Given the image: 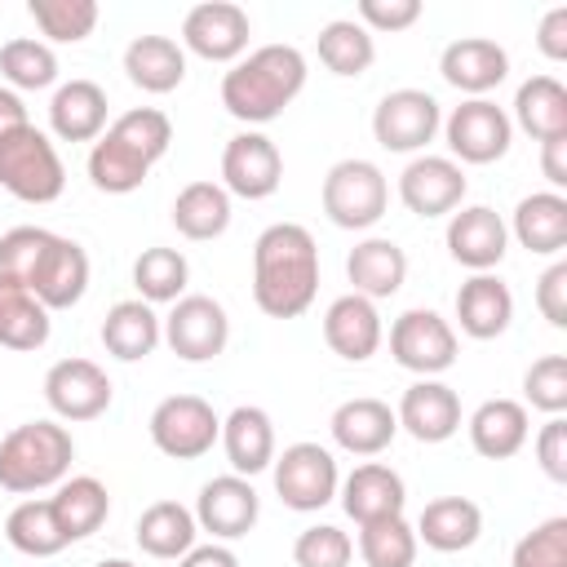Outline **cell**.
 I'll return each mask as SVG.
<instances>
[{"label":"cell","mask_w":567,"mask_h":567,"mask_svg":"<svg viewBox=\"0 0 567 567\" xmlns=\"http://www.w3.org/2000/svg\"><path fill=\"white\" fill-rule=\"evenodd\" d=\"M319 292V248L297 221H275L252 244V301L270 319H297Z\"/></svg>","instance_id":"cell-1"},{"label":"cell","mask_w":567,"mask_h":567,"mask_svg":"<svg viewBox=\"0 0 567 567\" xmlns=\"http://www.w3.org/2000/svg\"><path fill=\"white\" fill-rule=\"evenodd\" d=\"M306 89V58L292 44H261L221 75V106L239 124H270Z\"/></svg>","instance_id":"cell-2"},{"label":"cell","mask_w":567,"mask_h":567,"mask_svg":"<svg viewBox=\"0 0 567 567\" xmlns=\"http://www.w3.org/2000/svg\"><path fill=\"white\" fill-rule=\"evenodd\" d=\"M71 461H75V443H71L66 425H58V421L13 425L0 439V487L18 492V496L53 487L66 478Z\"/></svg>","instance_id":"cell-3"},{"label":"cell","mask_w":567,"mask_h":567,"mask_svg":"<svg viewBox=\"0 0 567 567\" xmlns=\"http://www.w3.org/2000/svg\"><path fill=\"white\" fill-rule=\"evenodd\" d=\"M0 186L22 204H53L66 186L58 146L31 120L0 137Z\"/></svg>","instance_id":"cell-4"},{"label":"cell","mask_w":567,"mask_h":567,"mask_svg":"<svg viewBox=\"0 0 567 567\" xmlns=\"http://www.w3.org/2000/svg\"><path fill=\"white\" fill-rule=\"evenodd\" d=\"M390 182L372 159H337L323 177V213L341 230H368L385 217Z\"/></svg>","instance_id":"cell-5"},{"label":"cell","mask_w":567,"mask_h":567,"mask_svg":"<svg viewBox=\"0 0 567 567\" xmlns=\"http://www.w3.org/2000/svg\"><path fill=\"white\" fill-rule=\"evenodd\" d=\"M221 434V416L199 394H168L151 412V443L173 461H195L213 452Z\"/></svg>","instance_id":"cell-6"},{"label":"cell","mask_w":567,"mask_h":567,"mask_svg":"<svg viewBox=\"0 0 567 567\" xmlns=\"http://www.w3.org/2000/svg\"><path fill=\"white\" fill-rule=\"evenodd\" d=\"M270 465H275V492H279V501L288 509H297V514L323 509L337 496V487H341L337 461L319 443H292Z\"/></svg>","instance_id":"cell-7"},{"label":"cell","mask_w":567,"mask_h":567,"mask_svg":"<svg viewBox=\"0 0 567 567\" xmlns=\"http://www.w3.org/2000/svg\"><path fill=\"white\" fill-rule=\"evenodd\" d=\"M390 354L416 377H439L456 363V332L439 310L416 306L390 323Z\"/></svg>","instance_id":"cell-8"},{"label":"cell","mask_w":567,"mask_h":567,"mask_svg":"<svg viewBox=\"0 0 567 567\" xmlns=\"http://www.w3.org/2000/svg\"><path fill=\"white\" fill-rule=\"evenodd\" d=\"M164 341L177 359L186 363H208L226 350L230 341V319L221 310V301L204 297V292H186L173 301L168 319H164Z\"/></svg>","instance_id":"cell-9"},{"label":"cell","mask_w":567,"mask_h":567,"mask_svg":"<svg viewBox=\"0 0 567 567\" xmlns=\"http://www.w3.org/2000/svg\"><path fill=\"white\" fill-rule=\"evenodd\" d=\"M439 128H443V111L425 89H394L372 111V137L394 155L421 151L425 142H434Z\"/></svg>","instance_id":"cell-10"},{"label":"cell","mask_w":567,"mask_h":567,"mask_svg":"<svg viewBox=\"0 0 567 567\" xmlns=\"http://www.w3.org/2000/svg\"><path fill=\"white\" fill-rule=\"evenodd\" d=\"M443 133H447V151H452L461 164H496V159L509 151L514 120H509L496 102L470 97V102H461V106L443 120Z\"/></svg>","instance_id":"cell-11"},{"label":"cell","mask_w":567,"mask_h":567,"mask_svg":"<svg viewBox=\"0 0 567 567\" xmlns=\"http://www.w3.org/2000/svg\"><path fill=\"white\" fill-rule=\"evenodd\" d=\"M284 182V155L266 133H235L221 151V190L239 199H266Z\"/></svg>","instance_id":"cell-12"},{"label":"cell","mask_w":567,"mask_h":567,"mask_svg":"<svg viewBox=\"0 0 567 567\" xmlns=\"http://www.w3.org/2000/svg\"><path fill=\"white\" fill-rule=\"evenodd\" d=\"M252 22L230 0H204L182 18V44L204 62H235L248 49Z\"/></svg>","instance_id":"cell-13"},{"label":"cell","mask_w":567,"mask_h":567,"mask_svg":"<svg viewBox=\"0 0 567 567\" xmlns=\"http://www.w3.org/2000/svg\"><path fill=\"white\" fill-rule=\"evenodd\" d=\"M44 399L62 421H93L111 408V377L93 359H58L44 372Z\"/></svg>","instance_id":"cell-14"},{"label":"cell","mask_w":567,"mask_h":567,"mask_svg":"<svg viewBox=\"0 0 567 567\" xmlns=\"http://www.w3.org/2000/svg\"><path fill=\"white\" fill-rule=\"evenodd\" d=\"M399 199L416 217H443L456 213L465 199V173L447 155H416L399 173Z\"/></svg>","instance_id":"cell-15"},{"label":"cell","mask_w":567,"mask_h":567,"mask_svg":"<svg viewBox=\"0 0 567 567\" xmlns=\"http://www.w3.org/2000/svg\"><path fill=\"white\" fill-rule=\"evenodd\" d=\"M190 514H195L199 532H208L217 540H239V536L252 532V523L261 514V501H257V492H252L248 478L221 474V478H208L199 487V501H195Z\"/></svg>","instance_id":"cell-16"},{"label":"cell","mask_w":567,"mask_h":567,"mask_svg":"<svg viewBox=\"0 0 567 567\" xmlns=\"http://www.w3.org/2000/svg\"><path fill=\"white\" fill-rule=\"evenodd\" d=\"M27 288L44 310H71L89 288V252L75 239L53 235V244L44 248V257L31 270Z\"/></svg>","instance_id":"cell-17"},{"label":"cell","mask_w":567,"mask_h":567,"mask_svg":"<svg viewBox=\"0 0 567 567\" xmlns=\"http://www.w3.org/2000/svg\"><path fill=\"white\" fill-rule=\"evenodd\" d=\"M505 244H509V230H505L501 213L487 204H470V208L452 213V221H447V252H452V261H461L474 275H487L492 266H501Z\"/></svg>","instance_id":"cell-18"},{"label":"cell","mask_w":567,"mask_h":567,"mask_svg":"<svg viewBox=\"0 0 567 567\" xmlns=\"http://www.w3.org/2000/svg\"><path fill=\"white\" fill-rule=\"evenodd\" d=\"M394 416H399V430H408L416 443H447L461 430V399L452 385L421 377L416 385L403 390Z\"/></svg>","instance_id":"cell-19"},{"label":"cell","mask_w":567,"mask_h":567,"mask_svg":"<svg viewBox=\"0 0 567 567\" xmlns=\"http://www.w3.org/2000/svg\"><path fill=\"white\" fill-rule=\"evenodd\" d=\"M439 71H443V80L452 89H461L470 97H483L509 75V53L487 35H461V40H452L443 49Z\"/></svg>","instance_id":"cell-20"},{"label":"cell","mask_w":567,"mask_h":567,"mask_svg":"<svg viewBox=\"0 0 567 567\" xmlns=\"http://www.w3.org/2000/svg\"><path fill=\"white\" fill-rule=\"evenodd\" d=\"M328 430H332V443H337L341 452H350V456H377V452H385V447L394 443L399 416H394L390 403L363 394V399H346V403L332 412Z\"/></svg>","instance_id":"cell-21"},{"label":"cell","mask_w":567,"mask_h":567,"mask_svg":"<svg viewBox=\"0 0 567 567\" xmlns=\"http://www.w3.org/2000/svg\"><path fill=\"white\" fill-rule=\"evenodd\" d=\"M221 447H226V461L239 478H252L261 470H270L275 461V421L266 408L257 403H239L226 421H221Z\"/></svg>","instance_id":"cell-22"},{"label":"cell","mask_w":567,"mask_h":567,"mask_svg":"<svg viewBox=\"0 0 567 567\" xmlns=\"http://www.w3.org/2000/svg\"><path fill=\"white\" fill-rule=\"evenodd\" d=\"M323 341L332 346V354L350 359V363H363L377 354L381 346V315H377V301L359 297V292H346L328 306L323 315Z\"/></svg>","instance_id":"cell-23"},{"label":"cell","mask_w":567,"mask_h":567,"mask_svg":"<svg viewBox=\"0 0 567 567\" xmlns=\"http://www.w3.org/2000/svg\"><path fill=\"white\" fill-rule=\"evenodd\" d=\"M408 505V492H403V478L381 465V461H368V465H354L341 483V509L363 527V523H377V518H394L403 514Z\"/></svg>","instance_id":"cell-24"},{"label":"cell","mask_w":567,"mask_h":567,"mask_svg":"<svg viewBox=\"0 0 567 567\" xmlns=\"http://www.w3.org/2000/svg\"><path fill=\"white\" fill-rule=\"evenodd\" d=\"M456 319H461V332L474 337V341H492L509 328L514 319V292L505 279L496 275H470L456 292Z\"/></svg>","instance_id":"cell-25"},{"label":"cell","mask_w":567,"mask_h":567,"mask_svg":"<svg viewBox=\"0 0 567 567\" xmlns=\"http://www.w3.org/2000/svg\"><path fill=\"white\" fill-rule=\"evenodd\" d=\"M346 275L354 284V292L368 297V301L394 297L403 288V279H408V252L394 239H381V235L359 239L350 248V257H346Z\"/></svg>","instance_id":"cell-26"},{"label":"cell","mask_w":567,"mask_h":567,"mask_svg":"<svg viewBox=\"0 0 567 567\" xmlns=\"http://www.w3.org/2000/svg\"><path fill=\"white\" fill-rule=\"evenodd\" d=\"M159 341H164V319H159L142 297L115 301V306L106 310V319H102V346H106V354H115L120 363L146 359Z\"/></svg>","instance_id":"cell-27"},{"label":"cell","mask_w":567,"mask_h":567,"mask_svg":"<svg viewBox=\"0 0 567 567\" xmlns=\"http://www.w3.org/2000/svg\"><path fill=\"white\" fill-rule=\"evenodd\" d=\"M49 128L62 142H97L106 128V89L93 80H71L49 102Z\"/></svg>","instance_id":"cell-28"},{"label":"cell","mask_w":567,"mask_h":567,"mask_svg":"<svg viewBox=\"0 0 567 567\" xmlns=\"http://www.w3.org/2000/svg\"><path fill=\"white\" fill-rule=\"evenodd\" d=\"M412 532H416V540H425L439 554H461V549H470L478 540L483 509L470 496H439V501H430L421 509V518H416Z\"/></svg>","instance_id":"cell-29"},{"label":"cell","mask_w":567,"mask_h":567,"mask_svg":"<svg viewBox=\"0 0 567 567\" xmlns=\"http://www.w3.org/2000/svg\"><path fill=\"white\" fill-rule=\"evenodd\" d=\"M124 71L142 93H173L186 80V49L173 35H137L124 49Z\"/></svg>","instance_id":"cell-30"},{"label":"cell","mask_w":567,"mask_h":567,"mask_svg":"<svg viewBox=\"0 0 567 567\" xmlns=\"http://www.w3.org/2000/svg\"><path fill=\"white\" fill-rule=\"evenodd\" d=\"M527 408L518 399H487L470 416V443L487 461H505L527 443Z\"/></svg>","instance_id":"cell-31"},{"label":"cell","mask_w":567,"mask_h":567,"mask_svg":"<svg viewBox=\"0 0 567 567\" xmlns=\"http://www.w3.org/2000/svg\"><path fill=\"white\" fill-rule=\"evenodd\" d=\"M514 239L536 252V257H554L567 248V199L558 190H536L527 199H518L514 208Z\"/></svg>","instance_id":"cell-32"},{"label":"cell","mask_w":567,"mask_h":567,"mask_svg":"<svg viewBox=\"0 0 567 567\" xmlns=\"http://www.w3.org/2000/svg\"><path fill=\"white\" fill-rule=\"evenodd\" d=\"M49 505H53V518H58L66 545L93 536V532L106 523V514H111V496H106V487H102L93 474L62 478L58 492L49 496Z\"/></svg>","instance_id":"cell-33"},{"label":"cell","mask_w":567,"mask_h":567,"mask_svg":"<svg viewBox=\"0 0 567 567\" xmlns=\"http://www.w3.org/2000/svg\"><path fill=\"white\" fill-rule=\"evenodd\" d=\"M514 120L536 142L567 137V89H563V80H554V75L523 80L518 93H514Z\"/></svg>","instance_id":"cell-34"},{"label":"cell","mask_w":567,"mask_h":567,"mask_svg":"<svg viewBox=\"0 0 567 567\" xmlns=\"http://www.w3.org/2000/svg\"><path fill=\"white\" fill-rule=\"evenodd\" d=\"M195 536H199V523L177 501H155L137 518V545L151 558H182L195 549Z\"/></svg>","instance_id":"cell-35"},{"label":"cell","mask_w":567,"mask_h":567,"mask_svg":"<svg viewBox=\"0 0 567 567\" xmlns=\"http://www.w3.org/2000/svg\"><path fill=\"white\" fill-rule=\"evenodd\" d=\"M49 341V310L31 297L27 284L0 275V346L40 350Z\"/></svg>","instance_id":"cell-36"},{"label":"cell","mask_w":567,"mask_h":567,"mask_svg":"<svg viewBox=\"0 0 567 567\" xmlns=\"http://www.w3.org/2000/svg\"><path fill=\"white\" fill-rule=\"evenodd\" d=\"M173 226L186 239H217L230 226V195L217 182H190L173 199Z\"/></svg>","instance_id":"cell-37"},{"label":"cell","mask_w":567,"mask_h":567,"mask_svg":"<svg viewBox=\"0 0 567 567\" xmlns=\"http://www.w3.org/2000/svg\"><path fill=\"white\" fill-rule=\"evenodd\" d=\"M4 536L27 558H53V554L66 549V536H62L49 501H22V505H13L9 518H4Z\"/></svg>","instance_id":"cell-38"},{"label":"cell","mask_w":567,"mask_h":567,"mask_svg":"<svg viewBox=\"0 0 567 567\" xmlns=\"http://www.w3.org/2000/svg\"><path fill=\"white\" fill-rule=\"evenodd\" d=\"M377 58V44H372V31H363L354 18H332L323 31H319V62L332 71V75H363Z\"/></svg>","instance_id":"cell-39"},{"label":"cell","mask_w":567,"mask_h":567,"mask_svg":"<svg viewBox=\"0 0 567 567\" xmlns=\"http://www.w3.org/2000/svg\"><path fill=\"white\" fill-rule=\"evenodd\" d=\"M186 279H190V266H186V257L177 248H146L133 261V288H137V297L146 306L186 297Z\"/></svg>","instance_id":"cell-40"},{"label":"cell","mask_w":567,"mask_h":567,"mask_svg":"<svg viewBox=\"0 0 567 567\" xmlns=\"http://www.w3.org/2000/svg\"><path fill=\"white\" fill-rule=\"evenodd\" d=\"M146 173H151V164H142L128 146H120L111 133H102L97 142H93V151H89V177H93V186L97 190H106V195H128V190H137L142 182H146Z\"/></svg>","instance_id":"cell-41"},{"label":"cell","mask_w":567,"mask_h":567,"mask_svg":"<svg viewBox=\"0 0 567 567\" xmlns=\"http://www.w3.org/2000/svg\"><path fill=\"white\" fill-rule=\"evenodd\" d=\"M359 554L368 567H412L416 563V532L403 514L363 523L359 527Z\"/></svg>","instance_id":"cell-42"},{"label":"cell","mask_w":567,"mask_h":567,"mask_svg":"<svg viewBox=\"0 0 567 567\" xmlns=\"http://www.w3.org/2000/svg\"><path fill=\"white\" fill-rule=\"evenodd\" d=\"M106 133H111L120 146H128L142 164L164 159V151H168V142H173V124H168V115H164V111H155V106L124 111Z\"/></svg>","instance_id":"cell-43"},{"label":"cell","mask_w":567,"mask_h":567,"mask_svg":"<svg viewBox=\"0 0 567 567\" xmlns=\"http://www.w3.org/2000/svg\"><path fill=\"white\" fill-rule=\"evenodd\" d=\"M0 75L13 84V89H49L58 80V53L44 44V40H9L0 49Z\"/></svg>","instance_id":"cell-44"},{"label":"cell","mask_w":567,"mask_h":567,"mask_svg":"<svg viewBox=\"0 0 567 567\" xmlns=\"http://www.w3.org/2000/svg\"><path fill=\"white\" fill-rule=\"evenodd\" d=\"M27 13L58 44H80L97 27V4L93 0H31Z\"/></svg>","instance_id":"cell-45"},{"label":"cell","mask_w":567,"mask_h":567,"mask_svg":"<svg viewBox=\"0 0 567 567\" xmlns=\"http://www.w3.org/2000/svg\"><path fill=\"white\" fill-rule=\"evenodd\" d=\"M523 394L536 412L563 416L567 412V359L563 354H540L523 377Z\"/></svg>","instance_id":"cell-46"},{"label":"cell","mask_w":567,"mask_h":567,"mask_svg":"<svg viewBox=\"0 0 567 567\" xmlns=\"http://www.w3.org/2000/svg\"><path fill=\"white\" fill-rule=\"evenodd\" d=\"M350 558H354V540L332 523L306 527L297 536V545H292V563L297 567H350Z\"/></svg>","instance_id":"cell-47"},{"label":"cell","mask_w":567,"mask_h":567,"mask_svg":"<svg viewBox=\"0 0 567 567\" xmlns=\"http://www.w3.org/2000/svg\"><path fill=\"white\" fill-rule=\"evenodd\" d=\"M49 244H53V230H44V226H13V230H4L0 235V275L27 284Z\"/></svg>","instance_id":"cell-48"},{"label":"cell","mask_w":567,"mask_h":567,"mask_svg":"<svg viewBox=\"0 0 567 567\" xmlns=\"http://www.w3.org/2000/svg\"><path fill=\"white\" fill-rule=\"evenodd\" d=\"M509 567H567V518H545L518 545Z\"/></svg>","instance_id":"cell-49"},{"label":"cell","mask_w":567,"mask_h":567,"mask_svg":"<svg viewBox=\"0 0 567 567\" xmlns=\"http://www.w3.org/2000/svg\"><path fill=\"white\" fill-rule=\"evenodd\" d=\"M421 18V0H359L363 31H408Z\"/></svg>","instance_id":"cell-50"},{"label":"cell","mask_w":567,"mask_h":567,"mask_svg":"<svg viewBox=\"0 0 567 567\" xmlns=\"http://www.w3.org/2000/svg\"><path fill=\"white\" fill-rule=\"evenodd\" d=\"M536 461L554 483H567V421L549 416L536 434Z\"/></svg>","instance_id":"cell-51"},{"label":"cell","mask_w":567,"mask_h":567,"mask_svg":"<svg viewBox=\"0 0 567 567\" xmlns=\"http://www.w3.org/2000/svg\"><path fill=\"white\" fill-rule=\"evenodd\" d=\"M536 310H540L554 328H567V261H554V266L536 279Z\"/></svg>","instance_id":"cell-52"},{"label":"cell","mask_w":567,"mask_h":567,"mask_svg":"<svg viewBox=\"0 0 567 567\" xmlns=\"http://www.w3.org/2000/svg\"><path fill=\"white\" fill-rule=\"evenodd\" d=\"M536 44H540V53H545L549 62H563V58H567V4H558V9H549V13L540 18Z\"/></svg>","instance_id":"cell-53"},{"label":"cell","mask_w":567,"mask_h":567,"mask_svg":"<svg viewBox=\"0 0 567 567\" xmlns=\"http://www.w3.org/2000/svg\"><path fill=\"white\" fill-rule=\"evenodd\" d=\"M540 173H545V182H549L554 190L567 186V137L540 142Z\"/></svg>","instance_id":"cell-54"},{"label":"cell","mask_w":567,"mask_h":567,"mask_svg":"<svg viewBox=\"0 0 567 567\" xmlns=\"http://www.w3.org/2000/svg\"><path fill=\"white\" fill-rule=\"evenodd\" d=\"M177 567H239V558L226 545H195L190 554L177 558Z\"/></svg>","instance_id":"cell-55"},{"label":"cell","mask_w":567,"mask_h":567,"mask_svg":"<svg viewBox=\"0 0 567 567\" xmlns=\"http://www.w3.org/2000/svg\"><path fill=\"white\" fill-rule=\"evenodd\" d=\"M18 124H27V106H22V97L13 89H0V137L9 128H18Z\"/></svg>","instance_id":"cell-56"},{"label":"cell","mask_w":567,"mask_h":567,"mask_svg":"<svg viewBox=\"0 0 567 567\" xmlns=\"http://www.w3.org/2000/svg\"><path fill=\"white\" fill-rule=\"evenodd\" d=\"M97 567H137V563H128V558H102Z\"/></svg>","instance_id":"cell-57"}]
</instances>
